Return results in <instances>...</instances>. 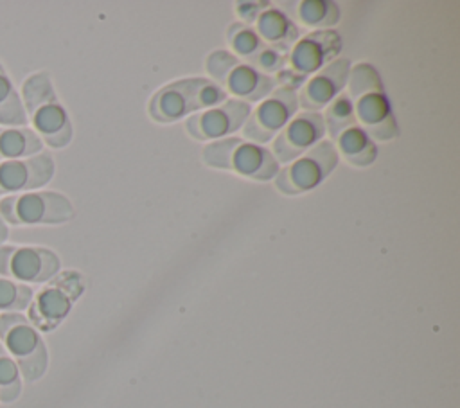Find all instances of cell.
Masks as SVG:
<instances>
[{
  "label": "cell",
  "mask_w": 460,
  "mask_h": 408,
  "mask_svg": "<svg viewBox=\"0 0 460 408\" xmlns=\"http://www.w3.org/2000/svg\"><path fill=\"white\" fill-rule=\"evenodd\" d=\"M22 104L31 129L41 144L61 149L70 144L74 129L65 106L59 102L47 72H34L22 83Z\"/></svg>",
  "instance_id": "1"
},
{
  "label": "cell",
  "mask_w": 460,
  "mask_h": 408,
  "mask_svg": "<svg viewBox=\"0 0 460 408\" xmlns=\"http://www.w3.org/2000/svg\"><path fill=\"white\" fill-rule=\"evenodd\" d=\"M225 101L226 92L216 81L187 77L156 90L149 99L147 113L158 124H171L196 110H208Z\"/></svg>",
  "instance_id": "2"
},
{
  "label": "cell",
  "mask_w": 460,
  "mask_h": 408,
  "mask_svg": "<svg viewBox=\"0 0 460 408\" xmlns=\"http://www.w3.org/2000/svg\"><path fill=\"white\" fill-rule=\"evenodd\" d=\"M201 160L208 167L232 171L255 182H268L279 173V162L268 147L241 137H226L208 142L201 151Z\"/></svg>",
  "instance_id": "3"
},
{
  "label": "cell",
  "mask_w": 460,
  "mask_h": 408,
  "mask_svg": "<svg viewBox=\"0 0 460 408\" xmlns=\"http://www.w3.org/2000/svg\"><path fill=\"white\" fill-rule=\"evenodd\" d=\"M341 50V38L336 31H314L298 38L288 52L286 67L275 75L277 84L296 92L311 75L334 61Z\"/></svg>",
  "instance_id": "4"
},
{
  "label": "cell",
  "mask_w": 460,
  "mask_h": 408,
  "mask_svg": "<svg viewBox=\"0 0 460 408\" xmlns=\"http://www.w3.org/2000/svg\"><path fill=\"white\" fill-rule=\"evenodd\" d=\"M0 343L16 363L20 376L32 383L40 379L49 363L43 338L22 313L0 315Z\"/></svg>",
  "instance_id": "5"
},
{
  "label": "cell",
  "mask_w": 460,
  "mask_h": 408,
  "mask_svg": "<svg viewBox=\"0 0 460 408\" xmlns=\"http://www.w3.org/2000/svg\"><path fill=\"white\" fill-rule=\"evenodd\" d=\"M0 216L5 225L34 226L59 225L74 219L72 201L56 191H29L0 200Z\"/></svg>",
  "instance_id": "6"
},
{
  "label": "cell",
  "mask_w": 460,
  "mask_h": 408,
  "mask_svg": "<svg viewBox=\"0 0 460 408\" xmlns=\"http://www.w3.org/2000/svg\"><path fill=\"white\" fill-rule=\"evenodd\" d=\"M83 289L84 280L77 271L56 273L36 295H32L27 320L36 331H52L68 315Z\"/></svg>",
  "instance_id": "7"
},
{
  "label": "cell",
  "mask_w": 460,
  "mask_h": 408,
  "mask_svg": "<svg viewBox=\"0 0 460 408\" xmlns=\"http://www.w3.org/2000/svg\"><path fill=\"white\" fill-rule=\"evenodd\" d=\"M338 165V151L334 142L323 138L309 151L289 162L284 169H279L275 176V187L288 196L302 194L320 185Z\"/></svg>",
  "instance_id": "8"
},
{
  "label": "cell",
  "mask_w": 460,
  "mask_h": 408,
  "mask_svg": "<svg viewBox=\"0 0 460 408\" xmlns=\"http://www.w3.org/2000/svg\"><path fill=\"white\" fill-rule=\"evenodd\" d=\"M61 268L56 252L45 246L0 244V275L20 284H43Z\"/></svg>",
  "instance_id": "9"
},
{
  "label": "cell",
  "mask_w": 460,
  "mask_h": 408,
  "mask_svg": "<svg viewBox=\"0 0 460 408\" xmlns=\"http://www.w3.org/2000/svg\"><path fill=\"white\" fill-rule=\"evenodd\" d=\"M298 97L296 92L286 86L275 88L259 106L248 115L243 124V135L253 144L271 142L280 129L296 115Z\"/></svg>",
  "instance_id": "10"
},
{
  "label": "cell",
  "mask_w": 460,
  "mask_h": 408,
  "mask_svg": "<svg viewBox=\"0 0 460 408\" xmlns=\"http://www.w3.org/2000/svg\"><path fill=\"white\" fill-rule=\"evenodd\" d=\"M252 113V106L239 99H226L225 102L190 115L185 120V129L194 140H219L239 131Z\"/></svg>",
  "instance_id": "11"
},
{
  "label": "cell",
  "mask_w": 460,
  "mask_h": 408,
  "mask_svg": "<svg viewBox=\"0 0 460 408\" xmlns=\"http://www.w3.org/2000/svg\"><path fill=\"white\" fill-rule=\"evenodd\" d=\"M325 124L320 111L296 113L273 138L271 155L279 164H289L323 140Z\"/></svg>",
  "instance_id": "12"
},
{
  "label": "cell",
  "mask_w": 460,
  "mask_h": 408,
  "mask_svg": "<svg viewBox=\"0 0 460 408\" xmlns=\"http://www.w3.org/2000/svg\"><path fill=\"white\" fill-rule=\"evenodd\" d=\"M56 165L49 151L38 155L0 162V196H14L38 191L54 176Z\"/></svg>",
  "instance_id": "13"
},
{
  "label": "cell",
  "mask_w": 460,
  "mask_h": 408,
  "mask_svg": "<svg viewBox=\"0 0 460 408\" xmlns=\"http://www.w3.org/2000/svg\"><path fill=\"white\" fill-rule=\"evenodd\" d=\"M350 72L349 58H336L314 75H311L296 92L298 106L305 111L323 110L347 84Z\"/></svg>",
  "instance_id": "14"
},
{
  "label": "cell",
  "mask_w": 460,
  "mask_h": 408,
  "mask_svg": "<svg viewBox=\"0 0 460 408\" xmlns=\"http://www.w3.org/2000/svg\"><path fill=\"white\" fill-rule=\"evenodd\" d=\"M354 115L361 129L374 140H392L399 135L397 120L385 90H372L354 99Z\"/></svg>",
  "instance_id": "15"
},
{
  "label": "cell",
  "mask_w": 460,
  "mask_h": 408,
  "mask_svg": "<svg viewBox=\"0 0 460 408\" xmlns=\"http://www.w3.org/2000/svg\"><path fill=\"white\" fill-rule=\"evenodd\" d=\"M253 25L264 45L273 47L284 54H288L300 38V29L293 18L286 11L273 5L264 9Z\"/></svg>",
  "instance_id": "16"
},
{
  "label": "cell",
  "mask_w": 460,
  "mask_h": 408,
  "mask_svg": "<svg viewBox=\"0 0 460 408\" xmlns=\"http://www.w3.org/2000/svg\"><path fill=\"white\" fill-rule=\"evenodd\" d=\"M223 84L226 86V93L248 104L266 99L277 88V81L273 75H266L250 67L248 63H237L230 70Z\"/></svg>",
  "instance_id": "17"
},
{
  "label": "cell",
  "mask_w": 460,
  "mask_h": 408,
  "mask_svg": "<svg viewBox=\"0 0 460 408\" xmlns=\"http://www.w3.org/2000/svg\"><path fill=\"white\" fill-rule=\"evenodd\" d=\"M43 144L27 126H0V162L38 155Z\"/></svg>",
  "instance_id": "18"
},
{
  "label": "cell",
  "mask_w": 460,
  "mask_h": 408,
  "mask_svg": "<svg viewBox=\"0 0 460 408\" xmlns=\"http://www.w3.org/2000/svg\"><path fill=\"white\" fill-rule=\"evenodd\" d=\"M334 142V147H338L336 151H340L345 160L356 167H367L377 158L376 142L358 124L341 131Z\"/></svg>",
  "instance_id": "19"
},
{
  "label": "cell",
  "mask_w": 460,
  "mask_h": 408,
  "mask_svg": "<svg viewBox=\"0 0 460 408\" xmlns=\"http://www.w3.org/2000/svg\"><path fill=\"white\" fill-rule=\"evenodd\" d=\"M0 124L2 126H25L27 115L22 97L14 88L7 70L0 63Z\"/></svg>",
  "instance_id": "20"
},
{
  "label": "cell",
  "mask_w": 460,
  "mask_h": 408,
  "mask_svg": "<svg viewBox=\"0 0 460 408\" xmlns=\"http://www.w3.org/2000/svg\"><path fill=\"white\" fill-rule=\"evenodd\" d=\"M296 16L307 27L327 31L338 23L340 7L329 0H304L296 4Z\"/></svg>",
  "instance_id": "21"
},
{
  "label": "cell",
  "mask_w": 460,
  "mask_h": 408,
  "mask_svg": "<svg viewBox=\"0 0 460 408\" xmlns=\"http://www.w3.org/2000/svg\"><path fill=\"white\" fill-rule=\"evenodd\" d=\"M325 131L331 137V142L336 140V137L345 131L347 128L356 126V115H354V104L352 99L345 93H338L327 106L325 113H322Z\"/></svg>",
  "instance_id": "22"
},
{
  "label": "cell",
  "mask_w": 460,
  "mask_h": 408,
  "mask_svg": "<svg viewBox=\"0 0 460 408\" xmlns=\"http://www.w3.org/2000/svg\"><path fill=\"white\" fill-rule=\"evenodd\" d=\"M226 41L232 49V52L244 58V63H248L264 47V43L259 38V34L255 32V29L243 22H234L228 25Z\"/></svg>",
  "instance_id": "23"
},
{
  "label": "cell",
  "mask_w": 460,
  "mask_h": 408,
  "mask_svg": "<svg viewBox=\"0 0 460 408\" xmlns=\"http://www.w3.org/2000/svg\"><path fill=\"white\" fill-rule=\"evenodd\" d=\"M32 288L14 282L0 275V311L2 313H20L29 307L32 300Z\"/></svg>",
  "instance_id": "24"
},
{
  "label": "cell",
  "mask_w": 460,
  "mask_h": 408,
  "mask_svg": "<svg viewBox=\"0 0 460 408\" xmlns=\"http://www.w3.org/2000/svg\"><path fill=\"white\" fill-rule=\"evenodd\" d=\"M22 392V376L13 361V358L7 354L4 345L0 343V401L2 403H13L18 399Z\"/></svg>",
  "instance_id": "25"
},
{
  "label": "cell",
  "mask_w": 460,
  "mask_h": 408,
  "mask_svg": "<svg viewBox=\"0 0 460 408\" xmlns=\"http://www.w3.org/2000/svg\"><path fill=\"white\" fill-rule=\"evenodd\" d=\"M347 84H349L350 99H358L359 95L372 92V90H385L377 70L368 63H358V65L350 67Z\"/></svg>",
  "instance_id": "26"
},
{
  "label": "cell",
  "mask_w": 460,
  "mask_h": 408,
  "mask_svg": "<svg viewBox=\"0 0 460 408\" xmlns=\"http://www.w3.org/2000/svg\"><path fill=\"white\" fill-rule=\"evenodd\" d=\"M288 63V54L264 45L250 61L248 65L253 67L255 70L266 74V75H277Z\"/></svg>",
  "instance_id": "27"
},
{
  "label": "cell",
  "mask_w": 460,
  "mask_h": 408,
  "mask_svg": "<svg viewBox=\"0 0 460 408\" xmlns=\"http://www.w3.org/2000/svg\"><path fill=\"white\" fill-rule=\"evenodd\" d=\"M241 63L237 56H234L232 52L228 50H214L207 56L205 59V68L208 72V75L217 83V84H223L226 75L230 74V70Z\"/></svg>",
  "instance_id": "28"
},
{
  "label": "cell",
  "mask_w": 460,
  "mask_h": 408,
  "mask_svg": "<svg viewBox=\"0 0 460 408\" xmlns=\"http://www.w3.org/2000/svg\"><path fill=\"white\" fill-rule=\"evenodd\" d=\"M271 4L270 2H237L235 4V13L243 20V23L252 25L259 18V14L268 9Z\"/></svg>",
  "instance_id": "29"
},
{
  "label": "cell",
  "mask_w": 460,
  "mask_h": 408,
  "mask_svg": "<svg viewBox=\"0 0 460 408\" xmlns=\"http://www.w3.org/2000/svg\"><path fill=\"white\" fill-rule=\"evenodd\" d=\"M7 237H9V226L5 225V221L0 216V244H4Z\"/></svg>",
  "instance_id": "30"
}]
</instances>
